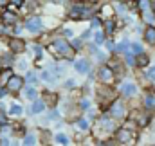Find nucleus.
<instances>
[{"mask_svg": "<svg viewBox=\"0 0 155 146\" xmlns=\"http://www.w3.org/2000/svg\"><path fill=\"white\" fill-rule=\"evenodd\" d=\"M11 114H13V115H20V114H22V108H20L18 105H11Z\"/></svg>", "mask_w": 155, "mask_h": 146, "instance_id": "393cba45", "label": "nucleus"}, {"mask_svg": "<svg viewBox=\"0 0 155 146\" xmlns=\"http://www.w3.org/2000/svg\"><path fill=\"white\" fill-rule=\"evenodd\" d=\"M144 38H146V41L150 45H155V27H148L144 31Z\"/></svg>", "mask_w": 155, "mask_h": 146, "instance_id": "9b49d317", "label": "nucleus"}, {"mask_svg": "<svg viewBox=\"0 0 155 146\" xmlns=\"http://www.w3.org/2000/svg\"><path fill=\"white\" fill-rule=\"evenodd\" d=\"M52 52H56V54H60V56H63V58H71L72 54H74V49L69 45V41L67 40H63V38H58L51 47H49Z\"/></svg>", "mask_w": 155, "mask_h": 146, "instance_id": "f257e3e1", "label": "nucleus"}, {"mask_svg": "<svg viewBox=\"0 0 155 146\" xmlns=\"http://www.w3.org/2000/svg\"><path fill=\"white\" fill-rule=\"evenodd\" d=\"M117 139H119V143H132L134 134H132V132H128L126 128H121V130L117 132Z\"/></svg>", "mask_w": 155, "mask_h": 146, "instance_id": "0eeeda50", "label": "nucleus"}, {"mask_svg": "<svg viewBox=\"0 0 155 146\" xmlns=\"http://www.w3.org/2000/svg\"><path fill=\"white\" fill-rule=\"evenodd\" d=\"M107 47L108 49H114V41H107Z\"/></svg>", "mask_w": 155, "mask_h": 146, "instance_id": "c9c22d12", "label": "nucleus"}, {"mask_svg": "<svg viewBox=\"0 0 155 146\" xmlns=\"http://www.w3.org/2000/svg\"><path fill=\"white\" fill-rule=\"evenodd\" d=\"M128 47H130V43H128V41L124 40L123 43H119V45H117V47H116V51H117V52H124V51L128 52Z\"/></svg>", "mask_w": 155, "mask_h": 146, "instance_id": "aec40b11", "label": "nucleus"}, {"mask_svg": "<svg viewBox=\"0 0 155 146\" xmlns=\"http://www.w3.org/2000/svg\"><path fill=\"white\" fill-rule=\"evenodd\" d=\"M36 96H38V94H36V90H35L33 87H27L25 92H24V98H27V99H31V101H35Z\"/></svg>", "mask_w": 155, "mask_h": 146, "instance_id": "2eb2a0df", "label": "nucleus"}, {"mask_svg": "<svg viewBox=\"0 0 155 146\" xmlns=\"http://www.w3.org/2000/svg\"><path fill=\"white\" fill-rule=\"evenodd\" d=\"M103 40H105V38H103V35H101V33H97V35L94 36V41H96V43H103Z\"/></svg>", "mask_w": 155, "mask_h": 146, "instance_id": "cd10ccee", "label": "nucleus"}, {"mask_svg": "<svg viewBox=\"0 0 155 146\" xmlns=\"http://www.w3.org/2000/svg\"><path fill=\"white\" fill-rule=\"evenodd\" d=\"M130 47H132V54H137V56H139V54H143V52H144V51H143V47H141L139 43H132Z\"/></svg>", "mask_w": 155, "mask_h": 146, "instance_id": "6ab92c4d", "label": "nucleus"}, {"mask_svg": "<svg viewBox=\"0 0 155 146\" xmlns=\"http://www.w3.org/2000/svg\"><path fill=\"white\" fill-rule=\"evenodd\" d=\"M99 25H101V18H99V16L90 20V27H92V29H96V27H99Z\"/></svg>", "mask_w": 155, "mask_h": 146, "instance_id": "b1692460", "label": "nucleus"}, {"mask_svg": "<svg viewBox=\"0 0 155 146\" xmlns=\"http://www.w3.org/2000/svg\"><path fill=\"white\" fill-rule=\"evenodd\" d=\"M25 29L31 33H40L41 31V20L40 18H31L25 22Z\"/></svg>", "mask_w": 155, "mask_h": 146, "instance_id": "39448f33", "label": "nucleus"}, {"mask_svg": "<svg viewBox=\"0 0 155 146\" xmlns=\"http://www.w3.org/2000/svg\"><path fill=\"white\" fill-rule=\"evenodd\" d=\"M81 107H83V108H88V101H87V99H85V101H81Z\"/></svg>", "mask_w": 155, "mask_h": 146, "instance_id": "f704fd0d", "label": "nucleus"}, {"mask_svg": "<svg viewBox=\"0 0 155 146\" xmlns=\"http://www.w3.org/2000/svg\"><path fill=\"white\" fill-rule=\"evenodd\" d=\"M11 2H13V5H11V11H13L16 5H20V4H22V0H11Z\"/></svg>", "mask_w": 155, "mask_h": 146, "instance_id": "2f4dec72", "label": "nucleus"}, {"mask_svg": "<svg viewBox=\"0 0 155 146\" xmlns=\"http://www.w3.org/2000/svg\"><path fill=\"white\" fill-rule=\"evenodd\" d=\"M139 7H141V11H143V13L152 11V7H150V2H148V0H141V2H139Z\"/></svg>", "mask_w": 155, "mask_h": 146, "instance_id": "a211bd4d", "label": "nucleus"}, {"mask_svg": "<svg viewBox=\"0 0 155 146\" xmlns=\"http://www.w3.org/2000/svg\"><path fill=\"white\" fill-rule=\"evenodd\" d=\"M152 9H153V13H155V0H153V4H152Z\"/></svg>", "mask_w": 155, "mask_h": 146, "instance_id": "4c0bfd02", "label": "nucleus"}, {"mask_svg": "<svg viewBox=\"0 0 155 146\" xmlns=\"http://www.w3.org/2000/svg\"><path fill=\"white\" fill-rule=\"evenodd\" d=\"M9 4H11V0H0V7H5Z\"/></svg>", "mask_w": 155, "mask_h": 146, "instance_id": "473e14b6", "label": "nucleus"}, {"mask_svg": "<svg viewBox=\"0 0 155 146\" xmlns=\"http://www.w3.org/2000/svg\"><path fill=\"white\" fill-rule=\"evenodd\" d=\"M36 141H35V135H25V139H24V144H35Z\"/></svg>", "mask_w": 155, "mask_h": 146, "instance_id": "a878e982", "label": "nucleus"}, {"mask_svg": "<svg viewBox=\"0 0 155 146\" xmlns=\"http://www.w3.org/2000/svg\"><path fill=\"white\" fill-rule=\"evenodd\" d=\"M33 49H35V54H36V56H41V54H43V49H41L40 45H35Z\"/></svg>", "mask_w": 155, "mask_h": 146, "instance_id": "c85d7f7f", "label": "nucleus"}, {"mask_svg": "<svg viewBox=\"0 0 155 146\" xmlns=\"http://www.w3.org/2000/svg\"><path fill=\"white\" fill-rule=\"evenodd\" d=\"M65 87H67V88H69V87H74V79H69V81L65 83Z\"/></svg>", "mask_w": 155, "mask_h": 146, "instance_id": "72a5a7b5", "label": "nucleus"}, {"mask_svg": "<svg viewBox=\"0 0 155 146\" xmlns=\"http://www.w3.org/2000/svg\"><path fill=\"white\" fill-rule=\"evenodd\" d=\"M88 15H90V11H88V7H85V5H74V7L69 11V16L74 18V20L85 18V16H88Z\"/></svg>", "mask_w": 155, "mask_h": 146, "instance_id": "f03ea898", "label": "nucleus"}, {"mask_svg": "<svg viewBox=\"0 0 155 146\" xmlns=\"http://www.w3.org/2000/svg\"><path fill=\"white\" fill-rule=\"evenodd\" d=\"M114 29H116V22H114V20H107V22H105V33H107V35H112Z\"/></svg>", "mask_w": 155, "mask_h": 146, "instance_id": "dca6fc26", "label": "nucleus"}, {"mask_svg": "<svg viewBox=\"0 0 155 146\" xmlns=\"http://www.w3.org/2000/svg\"><path fill=\"white\" fill-rule=\"evenodd\" d=\"M5 124H7V117L4 112H0V126H5Z\"/></svg>", "mask_w": 155, "mask_h": 146, "instance_id": "bb28decb", "label": "nucleus"}, {"mask_svg": "<svg viewBox=\"0 0 155 146\" xmlns=\"http://www.w3.org/2000/svg\"><path fill=\"white\" fill-rule=\"evenodd\" d=\"M148 78H150V79H155V67H152V69L148 71Z\"/></svg>", "mask_w": 155, "mask_h": 146, "instance_id": "7c9ffc66", "label": "nucleus"}, {"mask_svg": "<svg viewBox=\"0 0 155 146\" xmlns=\"http://www.w3.org/2000/svg\"><path fill=\"white\" fill-rule=\"evenodd\" d=\"M2 96H4V88H0V98H2Z\"/></svg>", "mask_w": 155, "mask_h": 146, "instance_id": "e433bc0d", "label": "nucleus"}, {"mask_svg": "<svg viewBox=\"0 0 155 146\" xmlns=\"http://www.w3.org/2000/svg\"><path fill=\"white\" fill-rule=\"evenodd\" d=\"M101 126H103V128H105L107 132H114V130H116L114 123H112V121H110L108 117H103V119H101Z\"/></svg>", "mask_w": 155, "mask_h": 146, "instance_id": "f8f14e48", "label": "nucleus"}, {"mask_svg": "<svg viewBox=\"0 0 155 146\" xmlns=\"http://www.w3.org/2000/svg\"><path fill=\"white\" fill-rule=\"evenodd\" d=\"M74 67H76L78 72H81V74H87L88 71H90V67H88V61H87V60H78L76 63H74Z\"/></svg>", "mask_w": 155, "mask_h": 146, "instance_id": "1a4fd4ad", "label": "nucleus"}, {"mask_svg": "<svg viewBox=\"0 0 155 146\" xmlns=\"http://www.w3.org/2000/svg\"><path fill=\"white\" fill-rule=\"evenodd\" d=\"M56 143H60V144H69V139H67L63 134H60V135H56Z\"/></svg>", "mask_w": 155, "mask_h": 146, "instance_id": "5701e85b", "label": "nucleus"}, {"mask_svg": "<svg viewBox=\"0 0 155 146\" xmlns=\"http://www.w3.org/2000/svg\"><path fill=\"white\" fill-rule=\"evenodd\" d=\"M76 126H78V130H83V132L88 130V123H87L85 119H79V121L76 123Z\"/></svg>", "mask_w": 155, "mask_h": 146, "instance_id": "412c9836", "label": "nucleus"}, {"mask_svg": "<svg viewBox=\"0 0 155 146\" xmlns=\"http://www.w3.org/2000/svg\"><path fill=\"white\" fill-rule=\"evenodd\" d=\"M43 108H45V103L40 101V99H35V105H33L31 112H33V114H40V112H43Z\"/></svg>", "mask_w": 155, "mask_h": 146, "instance_id": "4468645a", "label": "nucleus"}, {"mask_svg": "<svg viewBox=\"0 0 155 146\" xmlns=\"http://www.w3.org/2000/svg\"><path fill=\"white\" fill-rule=\"evenodd\" d=\"M11 76H13V74H11V69L2 71V72H0V85H7V81H9Z\"/></svg>", "mask_w": 155, "mask_h": 146, "instance_id": "ddd939ff", "label": "nucleus"}, {"mask_svg": "<svg viewBox=\"0 0 155 146\" xmlns=\"http://www.w3.org/2000/svg\"><path fill=\"white\" fill-rule=\"evenodd\" d=\"M9 49H11V52H15V54L24 52V51H25V41H24L22 38H11V40H9Z\"/></svg>", "mask_w": 155, "mask_h": 146, "instance_id": "7ed1b4c3", "label": "nucleus"}, {"mask_svg": "<svg viewBox=\"0 0 155 146\" xmlns=\"http://www.w3.org/2000/svg\"><path fill=\"white\" fill-rule=\"evenodd\" d=\"M35 79H36L35 72H29V74H27V83H35Z\"/></svg>", "mask_w": 155, "mask_h": 146, "instance_id": "c756f323", "label": "nucleus"}, {"mask_svg": "<svg viewBox=\"0 0 155 146\" xmlns=\"http://www.w3.org/2000/svg\"><path fill=\"white\" fill-rule=\"evenodd\" d=\"M121 92H123L124 96H134V94L137 92V87H135L134 83H124V85L121 87Z\"/></svg>", "mask_w": 155, "mask_h": 146, "instance_id": "9d476101", "label": "nucleus"}, {"mask_svg": "<svg viewBox=\"0 0 155 146\" xmlns=\"http://www.w3.org/2000/svg\"><path fill=\"white\" fill-rule=\"evenodd\" d=\"M137 63H139V65H143V67H146V65H148V56H144V52H143V54H139Z\"/></svg>", "mask_w": 155, "mask_h": 146, "instance_id": "4be33fe9", "label": "nucleus"}, {"mask_svg": "<svg viewBox=\"0 0 155 146\" xmlns=\"http://www.w3.org/2000/svg\"><path fill=\"white\" fill-rule=\"evenodd\" d=\"M110 112H112V115L114 117H123L124 115V107H123V101H114L112 103V107H110Z\"/></svg>", "mask_w": 155, "mask_h": 146, "instance_id": "423d86ee", "label": "nucleus"}, {"mask_svg": "<svg viewBox=\"0 0 155 146\" xmlns=\"http://www.w3.org/2000/svg\"><path fill=\"white\" fill-rule=\"evenodd\" d=\"M22 85H24V79L20 76H11L9 81H7V90L9 92H18L22 88Z\"/></svg>", "mask_w": 155, "mask_h": 146, "instance_id": "20e7f679", "label": "nucleus"}, {"mask_svg": "<svg viewBox=\"0 0 155 146\" xmlns=\"http://www.w3.org/2000/svg\"><path fill=\"white\" fill-rule=\"evenodd\" d=\"M99 78H101L105 83H112V81H114V74H112V69H108V67H103V69L99 71Z\"/></svg>", "mask_w": 155, "mask_h": 146, "instance_id": "6e6552de", "label": "nucleus"}, {"mask_svg": "<svg viewBox=\"0 0 155 146\" xmlns=\"http://www.w3.org/2000/svg\"><path fill=\"white\" fill-rule=\"evenodd\" d=\"M2 20H4V24H11V22L15 20V13H13V11H5L4 16H2Z\"/></svg>", "mask_w": 155, "mask_h": 146, "instance_id": "f3484780", "label": "nucleus"}]
</instances>
